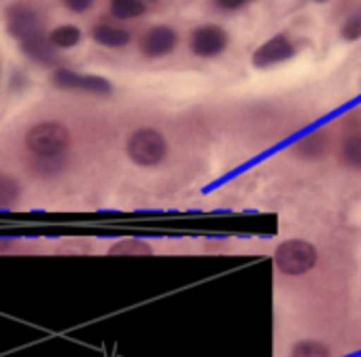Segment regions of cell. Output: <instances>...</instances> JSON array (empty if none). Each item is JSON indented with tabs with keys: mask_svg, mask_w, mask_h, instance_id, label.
<instances>
[{
	"mask_svg": "<svg viewBox=\"0 0 361 357\" xmlns=\"http://www.w3.org/2000/svg\"><path fill=\"white\" fill-rule=\"evenodd\" d=\"M314 3H319V5H323V3H329V0H314Z\"/></svg>",
	"mask_w": 361,
	"mask_h": 357,
	"instance_id": "22",
	"label": "cell"
},
{
	"mask_svg": "<svg viewBox=\"0 0 361 357\" xmlns=\"http://www.w3.org/2000/svg\"><path fill=\"white\" fill-rule=\"evenodd\" d=\"M92 39L94 43L109 47V49H123L132 43V32L121 28V26H113V24H98L92 28Z\"/></svg>",
	"mask_w": 361,
	"mask_h": 357,
	"instance_id": "10",
	"label": "cell"
},
{
	"mask_svg": "<svg viewBox=\"0 0 361 357\" xmlns=\"http://www.w3.org/2000/svg\"><path fill=\"white\" fill-rule=\"evenodd\" d=\"M26 145L37 157L62 155L71 145V132L60 121H43L28 130Z\"/></svg>",
	"mask_w": 361,
	"mask_h": 357,
	"instance_id": "3",
	"label": "cell"
},
{
	"mask_svg": "<svg viewBox=\"0 0 361 357\" xmlns=\"http://www.w3.org/2000/svg\"><path fill=\"white\" fill-rule=\"evenodd\" d=\"M7 30L13 39L22 41L24 37L41 30L39 28V16L28 5H13L7 9Z\"/></svg>",
	"mask_w": 361,
	"mask_h": 357,
	"instance_id": "8",
	"label": "cell"
},
{
	"mask_svg": "<svg viewBox=\"0 0 361 357\" xmlns=\"http://www.w3.org/2000/svg\"><path fill=\"white\" fill-rule=\"evenodd\" d=\"M147 3H157V0H147Z\"/></svg>",
	"mask_w": 361,
	"mask_h": 357,
	"instance_id": "23",
	"label": "cell"
},
{
	"mask_svg": "<svg viewBox=\"0 0 361 357\" xmlns=\"http://www.w3.org/2000/svg\"><path fill=\"white\" fill-rule=\"evenodd\" d=\"M329 147V138L323 130H314L306 136H302L295 145H293V153L302 159H321L327 153Z\"/></svg>",
	"mask_w": 361,
	"mask_h": 357,
	"instance_id": "11",
	"label": "cell"
},
{
	"mask_svg": "<svg viewBox=\"0 0 361 357\" xmlns=\"http://www.w3.org/2000/svg\"><path fill=\"white\" fill-rule=\"evenodd\" d=\"M111 18L119 22H130L147 13V0H111Z\"/></svg>",
	"mask_w": 361,
	"mask_h": 357,
	"instance_id": "12",
	"label": "cell"
},
{
	"mask_svg": "<svg viewBox=\"0 0 361 357\" xmlns=\"http://www.w3.org/2000/svg\"><path fill=\"white\" fill-rule=\"evenodd\" d=\"M289 357H331V349L321 340L304 338V340H298L291 346Z\"/></svg>",
	"mask_w": 361,
	"mask_h": 357,
	"instance_id": "15",
	"label": "cell"
},
{
	"mask_svg": "<svg viewBox=\"0 0 361 357\" xmlns=\"http://www.w3.org/2000/svg\"><path fill=\"white\" fill-rule=\"evenodd\" d=\"M18 194H20V188H18V183L13 181V178L0 174V209L9 207L18 198Z\"/></svg>",
	"mask_w": 361,
	"mask_h": 357,
	"instance_id": "18",
	"label": "cell"
},
{
	"mask_svg": "<svg viewBox=\"0 0 361 357\" xmlns=\"http://www.w3.org/2000/svg\"><path fill=\"white\" fill-rule=\"evenodd\" d=\"M295 54H298L295 43L285 32H279V35L270 37L268 41H264L251 54V66L257 68V71H268V68H274L279 64H285V62L293 60Z\"/></svg>",
	"mask_w": 361,
	"mask_h": 357,
	"instance_id": "5",
	"label": "cell"
},
{
	"mask_svg": "<svg viewBox=\"0 0 361 357\" xmlns=\"http://www.w3.org/2000/svg\"><path fill=\"white\" fill-rule=\"evenodd\" d=\"M51 81L60 90H77V92H87L96 96H109L113 92V83L104 77L98 75H79L71 68H56L51 75Z\"/></svg>",
	"mask_w": 361,
	"mask_h": 357,
	"instance_id": "7",
	"label": "cell"
},
{
	"mask_svg": "<svg viewBox=\"0 0 361 357\" xmlns=\"http://www.w3.org/2000/svg\"><path fill=\"white\" fill-rule=\"evenodd\" d=\"M338 157L346 168L361 170V132H353L342 140Z\"/></svg>",
	"mask_w": 361,
	"mask_h": 357,
	"instance_id": "13",
	"label": "cell"
},
{
	"mask_svg": "<svg viewBox=\"0 0 361 357\" xmlns=\"http://www.w3.org/2000/svg\"><path fill=\"white\" fill-rule=\"evenodd\" d=\"M251 0H215V5L219 11H226V13H234V11H240L245 9Z\"/></svg>",
	"mask_w": 361,
	"mask_h": 357,
	"instance_id": "19",
	"label": "cell"
},
{
	"mask_svg": "<svg viewBox=\"0 0 361 357\" xmlns=\"http://www.w3.org/2000/svg\"><path fill=\"white\" fill-rule=\"evenodd\" d=\"M83 39V32L79 26H73V24H64V26H58L49 32V41L56 49H73L81 43Z\"/></svg>",
	"mask_w": 361,
	"mask_h": 357,
	"instance_id": "14",
	"label": "cell"
},
{
	"mask_svg": "<svg viewBox=\"0 0 361 357\" xmlns=\"http://www.w3.org/2000/svg\"><path fill=\"white\" fill-rule=\"evenodd\" d=\"M178 41H180V35L176 28L168 24H155L142 32L138 41V52L149 60H161L176 52Z\"/></svg>",
	"mask_w": 361,
	"mask_h": 357,
	"instance_id": "6",
	"label": "cell"
},
{
	"mask_svg": "<svg viewBox=\"0 0 361 357\" xmlns=\"http://www.w3.org/2000/svg\"><path fill=\"white\" fill-rule=\"evenodd\" d=\"M109 253L111 255H151L153 249L147 243H142V241L126 238V241H119L117 245H113Z\"/></svg>",
	"mask_w": 361,
	"mask_h": 357,
	"instance_id": "16",
	"label": "cell"
},
{
	"mask_svg": "<svg viewBox=\"0 0 361 357\" xmlns=\"http://www.w3.org/2000/svg\"><path fill=\"white\" fill-rule=\"evenodd\" d=\"M230 47V32L219 24H202L190 35V52L200 60H215Z\"/></svg>",
	"mask_w": 361,
	"mask_h": 357,
	"instance_id": "4",
	"label": "cell"
},
{
	"mask_svg": "<svg viewBox=\"0 0 361 357\" xmlns=\"http://www.w3.org/2000/svg\"><path fill=\"white\" fill-rule=\"evenodd\" d=\"M20 45H22V52L39 64H51L56 60V52H54V45L49 41V35L45 37L41 30L24 37L20 41Z\"/></svg>",
	"mask_w": 361,
	"mask_h": 357,
	"instance_id": "9",
	"label": "cell"
},
{
	"mask_svg": "<svg viewBox=\"0 0 361 357\" xmlns=\"http://www.w3.org/2000/svg\"><path fill=\"white\" fill-rule=\"evenodd\" d=\"M126 153L136 166L153 168L168 157V140L155 128H138L128 136Z\"/></svg>",
	"mask_w": 361,
	"mask_h": 357,
	"instance_id": "1",
	"label": "cell"
},
{
	"mask_svg": "<svg viewBox=\"0 0 361 357\" xmlns=\"http://www.w3.org/2000/svg\"><path fill=\"white\" fill-rule=\"evenodd\" d=\"M319 260V251L312 243L304 238L283 241L274 251V266L285 277H302L308 274Z\"/></svg>",
	"mask_w": 361,
	"mask_h": 357,
	"instance_id": "2",
	"label": "cell"
},
{
	"mask_svg": "<svg viewBox=\"0 0 361 357\" xmlns=\"http://www.w3.org/2000/svg\"><path fill=\"white\" fill-rule=\"evenodd\" d=\"M340 39L344 43H357L361 41V11L348 16L344 24L340 26Z\"/></svg>",
	"mask_w": 361,
	"mask_h": 357,
	"instance_id": "17",
	"label": "cell"
},
{
	"mask_svg": "<svg viewBox=\"0 0 361 357\" xmlns=\"http://www.w3.org/2000/svg\"><path fill=\"white\" fill-rule=\"evenodd\" d=\"M11 245H13V241H11V238H0V251L11 249Z\"/></svg>",
	"mask_w": 361,
	"mask_h": 357,
	"instance_id": "21",
	"label": "cell"
},
{
	"mask_svg": "<svg viewBox=\"0 0 361 357\" xmlns=\"http://www.w3.org/2000/svg\"><path fill=\"white\" fill-rule=\"evenodd\" d=\"M96 5V0H64V7L73 13H85Z\"/></svg>",
	"mask_w": 361,
	"mask_h": 357,
	"instance_id": "20",
	"label": "cell"
}]
</instances>
